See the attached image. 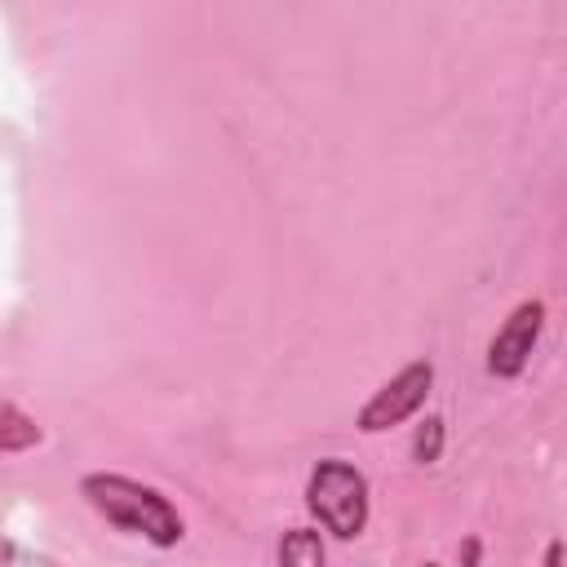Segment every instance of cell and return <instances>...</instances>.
<instances>
[{
    "label": "cell",
    "mask_w": 567,
    "mask_h": 567,
    "mask_svg": "<svg viewBox=\"0 0 567 567\" xmlns=\"http://www.w3.org/2000/svg\"><path fill=\"white\" fill-rule=\"evenodd\" d=\"M80 496L111 527H120L128 536H142L155 549H173L186 536V518L177 514V505L142 478H128V474H115V470H93V474L80 478Z\"/></svg>",
    "instance_id": "cell-1"
},
{
    "label": "cell",
    "mask_w": 567,
    "mask_h": 567,
    "mask_svg": "<svg viewBox=\"0 0 567 567\" xmlns=\"http://www.w3.org/2000/svg\"><path fill=\"white\" fill-rule=\"evenodd\" d=\"M306 509L319 523L323 536L332 540H354L368 527L372 514V492H368V474L341 456H323L315 461L310 478H306Z\"/></svg>",
    "instance_id": "cell-2"
},
{
    "label": "cell",
    "mask_w": 567,
    "mask_h": 567,
    "mask_svg": "<svg viewBox=\"0 0 567 567\" xmlns=\"http://www.w3.org/2000/svg\"><path fill=\"white\" fill-rule=\"evenodd\" d=\"M430 390H434V363H430V359H412V363H403L390 381H381V385L372 390V399L354 412V425H359L363 434H385V430L412 421V416L425 408Z\"/></svg>",
    "instance_id": "cell-3"
},
{
    "label": "cell",
    "mask_w": 567,
    "mask_h": 567,
    "mask_svg": "<svg viewBox=\"0 0 567 567\" xmlns=\"http://www.w3.org/2000/svg\"><path fill=\"white\" fill-rule=\"evenodd\" d=\"M540 332H545V301H540V297L518 301V306L505 315V323L496 328V337L487 341V359H483L487 377H496V381L523 377V368L532 363V350H536Z\"/></svg>",
    "instance_id": "cell-4"
},
{
    "label": "cell",
    "mask_w": 567,
    "mask_h": 567,
    "mask_svg": "<svg viewBox=\"0 0 567 567\" xmlns=\"http://www.w3.org/2000/svg\"><path fill=\"white\" fill-rule=\"evenodd\" d=\"M40 443H44V430L35 425V416H27L13 399H4L0 403V456H22Z\"/></svg>",
    "instance_id": "cell-5"
},
{
    "label": "cell",
    "mask_w": 567,
    "mask_h": 567,
    "mask_svg": "<svg viewBox=\"0 0 567 567\" xmlns=\"http://www.w3.org/2000/svg\"><path fill=\"white\" fill-rule=\"evenodd\" d=\"M279 567H328V545L319 527H288L275 549Z\"/></svg>",
    "instance_id": "cell-6"
},
{
    "label": "cell",
    "mask_w": 567,
    "mask_h": 567,
    "mask_svg": "<svg viewBox=\"0 0 567 567\" xmlns=\"http://www.w3.org/2000/svg\"><path fill=\"white\" fill-rule=\"evenodd\" d=\"M443 447H447V421L439 412H425L416 421V430H412V461L416 465H434L443 456Z\"/></svg>",
    "instance_id": "cell-7"
},
{
    "label": "cell",
    "mask_w": 567,
    "mask_h": 567,
    "mask_svg": "<svg viewBox=\"0 0 567 567\" xmlns=\"http://www.w3.org/2000/svg\"><path fill=\"white\" fill-rule=\"evenodd\" d=\"M4 567H62V563H53V558H44V554H27L22 563H18V545L13 540H4Z\"/></svg>",
    "instance_id": "cell-8"
},
{
    "label": "cell",
    "mask_w": 567,
    "mask_h": 567,
    "mask_svg": "<svg viewBox=\"0 0 567 567\" xmlns=\"http://www.w3.org/2000/svg\"><path fill=\"white\" fill-rule=\"evenodd\" d=\"M540 567H567V545L563 540H549L545 554H540Z\"/></svg>",
    "instance_id": "cell-9"
},
{
    "label": "cell",
    "mask_w": 567,
    "mask_h": 567,
    "mask_svg": "<svg viewBox=\"0 0 567 567\" xmlns=\"http://www.w3.org/2000/svg\"><path fill=\"white\" fill-rule=\"evenodd\" d=\"M478 554H483V540L478 536H465L461 540V567H478Z\"/></svg>",
    "instance_id": "cell-10"
},
{
    "label": "cell",
    "mask_w": 567,
    "mask_h": 567,
    "mask_svg": "<svg viewBox=\"0 0 567 567\" xmlns=\"http://www.w3.org/2000/svg\"><path fill=\"white\" fill-rule=\"evenodd\" d=\"M421 567H439V563H421Z\"/></svg>",
    "instance_id": "cell-11"
}]
</instances>
